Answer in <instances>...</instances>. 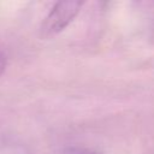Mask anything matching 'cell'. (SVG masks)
I'll use <instances>...</instances> for the list:
<instances>
[{"label": "cell", "mask_w": 154, "mask_h": 154, "mask_svg": "<svg viewBox=\"0 0 154 154\" xmlns=\"http://www.w3.org/2000/svg\"><path fill=\"white\" fill-rule=\"evenodd\" d=\"M83 5H84L83 1H76V0L57 2L41 24L40 28L41 36L51 37L63 31L78 14Z\"/></svg>", "instance_id": "cell-1"}, {"label": "cell", "mask_w": 154, "mask_h": 154, "mask_svg": "<svg viewBox=\"0 0 154 154\" xmlns=\"http://www.w3.org/2000/svg\"><path fill=\"white\" fill-rule=\"evenodd\" d=\"M6 64H7L6 53H5V49H4L2 45L0 43V75L4 72V70H5V67H6Z\"/></svg>", "instance_id": "cell-2"}, {"label": "cell", "mask_w": 154, "mask_h": 154, "mask_svg": "<svg viewBox=\"0 0 154 154\" xmlns=\"http://www.w3.org/2000/svg\"><path fill=\"white\" fill-rule=\"evenodd\" d=\"M70 154H99L96 152H93V150H89V149H72L70 150Z\"/></svg>", "instance_id": "cell-3"}]
</instances>
